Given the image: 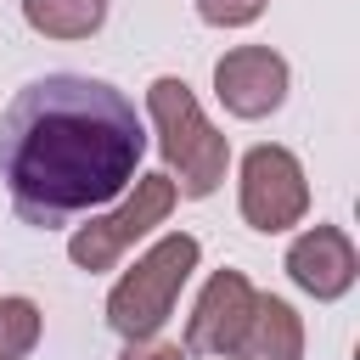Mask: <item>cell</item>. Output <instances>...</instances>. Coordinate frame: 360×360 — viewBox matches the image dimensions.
I'll return each mask as SVG.
<instances>
[{
  "label": "cell",
  "mask_w": 360,
  "mask_h": 360,
  "mask_svg": "<svg viewBox=\"0 0 360 360\" xmlns=\"http://www.w3.org/2000/svg\"><path fill=\"white\" fill-rule=\"evenodd\" d=\"M146 152L141 112L124 90L84 73H45L0 112V180L22 225L56 231L135 186Z\"/></svg>",
  "instance_id": "cell-1"
},
{
  "label": "cell",
  "mask_w": 360,
  "mask_h": 360,
  "mask_svg": "<svg viewBox=\"0 0 360 360\" xmlns=\"http://www.w3.org/2000/svg\"><path fill=\"white\" fill-rule=\"evenodd\" d=\"M146 112H152V129H158V146H163L169 169L180 174L174 191H180V197H214L219 180H225V169H231V146H225V135L202 118L191 84L174 79V73L152 79V84H146Z\"/></svg>",
  "instance_id": "cell-2"
},
{
  "label": "cell",
  "mask_w": 360,
  "mask_h": 360,
  "mask_svg": "<svg viewBox=\"0 0 360 360\" xmlns=\"http://www.w3.org/2000/svg\"><path fill=\"white\" fill-rule=\"evenodd\" d=\"M197 259H202V248H197V236H186V231H169L163 242H152V248L135 259V270H124L118 287L107 292V326H112L124 343L158 338V326L174 315V298H180L186 276L197 270Z\"/></svg>",
  "instance_id": "cell-3"
},
{
  "label": "cell",
  "mask_w": 360,
  "mask_h": 360,
  "mask_svg": "<svg viewBox=\"0 0 360 360\" xmlns=\"http://www.w3.org/2000/svg\"><path fill=\"white\" fill-rule=\"evenodd\" d=\"M174 197H180V191H174L169 174H135V191H129L112 214H96L90 225H79V231L68 236V259H73L79 270H112L118 253H124L135 236H146L152 225L169 219Z\"/></svg>",
  "instance_id": "cell-4"
},
{
  "label": "cell",
  "mask_w": 360,
  "mask_h": 360,
  "mask_svg": "<svg viewBox=\"0 0 360 360\" xmlns=\"http://www.w3.org/2000/svg\"><path fill=\"white\" fill-rule=\"evenodd\" d=\"M309 214V180L304 163L287 146H253L242 158V219L264 236L292 231Z\"/></svg>",
  "instance_id": "cell-5"
},
{
  "label": "cell",
  "mask_w": 360,
  "mask_h": 360,
  "mask_svg": "<svg viewBox=\"0 0 360 360\" xmlns=\"http://www.w3.org/2000/svg\"><path fill=\"white\" fill-rule=\"evenodd\" d=\"M259 292L242 270H214L208 287L197 292V309L186 321V354H219L231 360L242 332H248V315H253Z\"/></svg>",
  "instance_id": "cell-6"
},
{
  "label": "cell",
  "mask_w": 360,
  "mask_h": 360,
  "mask_svg": "<svg viewBox=\"0 0 360 360\" xmlns=\"http://www.w3.org/2000/svg\"><path fill=\"white\" fill-rule=\"evenodd\" d=\"M287 62L270 45H236L214 62V96L231 118H264L287 101Z\"/></svg>",
  "instance_id": "cell-7"
},
{
  "label": "cell",
  "mask_w": 360,
  "mask_h": 360,
  "mask_svg": "<svg viewBox=\"0 0 360 360\" xmlns=\"http://www.w3.org/2000/svg\"><path fill=\"white\" fill-rule=\"evenodd\" d=\"M287 276H292V287H304L309 298L332 304V298H343V292L354 287L360 253H354V242H349L338 225H309V231L287 248Z\"/></svg>",
  "instance_id": "cell-8"
},
{
  "label": "cell",
  "mask_w": 360,
  "mask_h": 360,
  "mask_svg": "<svg viewBox=\"0 0 360 360\" xmlns=\"http://www.w3.org/2000/svg\"><path fill=\"white\" fill-rule=\"evenodd\" d=\"M231 360H304V321H298V309L287 298L259 292V304L248 315V332H242Z\"/></svg>",
  "instance_id": "cell-9"
},
{
  "label": "cell",
  "mask_w": 360,
  "mask_h": 360,
  "mask_svg": "<svg viewBox=\"0 0 360 360\" xmlns=\"http://www.w3.org/2000/svg\"><path fill=\"white\" fill-rule=\"evenodd\" d=\"M22 22L45 39H90L107 22V0H22Z\"/></svg>",
  "instance_id": "cell-10"
},
{
  "label": "cell",
  "mask_w": 360,
  "mask_h": 360,
  "mask_svg": "<svg viewBox=\"0 0 360 360\" xmlns=\"http://www.w3.org/2000/svg\"><path fill=\"white\" fill-rule=\"evenodd\" d=\"M34 343H39V304L0 298V360H22Z\"/></svg>",
  "instance_id": "cell-11"
},
{
  "label": "cell",
  "mask_w": 360,
  "mask_h": 360,
  "mask_svg": "<svg viewBox=\"0 0 360 360\" xmlns=\"http://www.w3.org/2000/svg\"><path fill=\"white\" fill-rule=\"evenodd\" d=\"M264 6L270 0H197V17L208 28H248V22L264 17Z\"/></svg>",
  "instance_id": "cell-12"
},
{
  "label": "cell",
  "mask_w": 360,
  "mask_h": 360,
  "mask_svg": "<svg viewBox=\"0 0 360 360\" xmlns=\"http://www.w3.org/2000/svg\"><path fill=\"white\" fill-rule=\"evenodd\" d=\"M118 360H186V349H180V343H158V338H141V343H129Z\"/></svg>",
  "instance_id": "cell-13"
}]
</instances>
